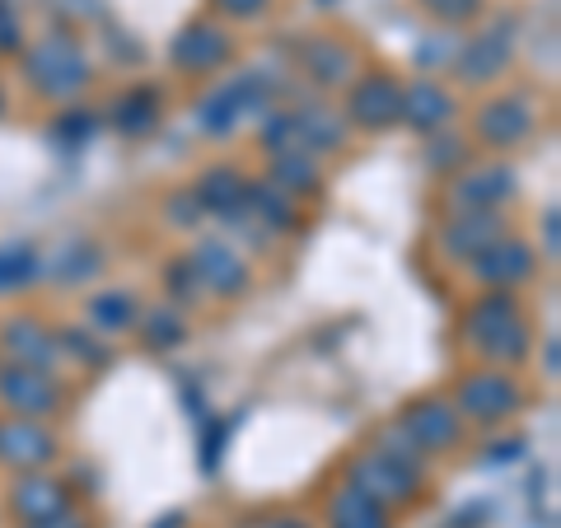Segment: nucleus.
Wrapping results in <instances>:
<instances>
[{"mask_svg":"<svg viewBox=\"0 0 561 528\" xmlns=\"http://www.w3.org/2000/svg\"><path fill=\"white\" fill-rule=\"evenodd\" d=\"M463 402H468V412L472 416H501L505 408L515 402V393L505 389V379H472L468 389H463Z\"/></svg>","mask_w":561,"mask_h":528,"instance_id":"f257e3e1","label":"nucleus"},{"mask_svg":"<svg viewBox=\"0 0 561 528\" xmlns=\"http://www.w3.org/2000/svg\"><path fill=\"white\" fill-rule=\"evenodd\" d=\"M28 439H33V431H14L10 445H28ZM20 454L24 459H43V449H5V459H20Z\"/></svg>","mask_w":561,"mask_h":528,"instance_id":"f03ea898","label":"nucleus"}]
</instances>
